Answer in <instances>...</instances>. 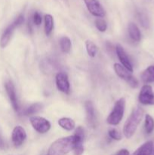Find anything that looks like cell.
Wrapping results in <instances>:
<instances>
[{"mask_svg":"<svg viewBox=\"0 0 154 155\" xmlns=\"http://www.w3.org/2000/svg\"><path fill=\"white\" fill-rule=\"evenodd\" d=\"M75 144V139L74 136L60 138L51 144L47 155H66L71 151H73Z\"/></svg>","mask_w":154,"mask_h":155,"instance_id":"cell-1","label":"cell"},{"mask_svg":"<svg viewBox=\"0 0 154 155\" xmlns=\"http://www.w3.org/2000/svg\"><path fill=\"white\" fill-rule=\"evenodd\" d=\"M143 117V110L141 107H137L133 110L123 127L124 136L127 139H130L131 137H132L133 135L137 130V127L140 124Z\"/></svg>","mask_w":154,"mask_h":155,"instance_id":"cell-2","label":"cell"},{"mask_svg":"<svg viewBox=\"0 0 154 155\" xmlns=\"http://www.w3.org/2000/svg\"><path fill=\"white\" fill-rule=\"evenodd\" d=\"M125 107V101L123 98H120L115 103L113 110L107 119V124L112 126L118 125L122 120Z\"/></svg>","mask_w":154,"mask_h":155,"instance_id":"cell-3","label":"cell"},{"mask_svg":"<svg viewBox=\"0 0 154 155\" xmlns=\"http://www.w3.org/2000/svg\"><path fill=\"white\" fill-rule=\"evenodd\" d=\"M24 22V15H20L19 16L15 19V21H14L12 24H11L10 25H9L8 27L5 30V31L3 32L2 35L1 39H0V47H1V48H4L8 45L9 42H10L11 39L12 35H13L15 29H16L18 27H19L20 25H21Z\"/></svg>","mask_w":154,"mask_h":155,"instance_id":"cell-4","label":"cell"},{"mask_svg":"<svg viewBox=\"0 0 154 155\" xmlns=\"http://www.w3.org/2000/svg\"><path fill=\"white\" fill-rule=\"evenodd\" d=\"M114 71L119 77L124 80L128 83V84L133 89L138 87V81L137 79L132 76L129 71L124 68L122 65L116 63L114 64Z\"/></svg>","mask_w":154,"mask_h":155,"instance_id":"cell-5","label":"cell"},{"mask_svg":"<svg viewBox=\"0 0 154 155\" xmlns=\"http://www.w3.org/2000/svg\"><path fill=\"white\" fill-rule=\"evenodd\" d=\"M30 121L33 129L38 133H46L51 129V124L45 118L39 116H33L30 118Z\"/></svg>","mask_w":154,"mask_h":155,"instance_id":"cell-6","label":"cell"},{"mask_svg":"<svg viewBox=\"0 0 154 155\" xmlns=\"http://www.w3.org/2000/svg\"><path fill=\"white\" fill-rule=\"evenodd\" d=\"M84 2L88 12L93 16L101 18L106 15L105 10L98 0H84Z\"/></svg>","mask_w":154,"mask_h":155,"instance_id":"cell-7","label":"cell"},{"mask_svg":"<svg viewBox=\"0 0 154 155\" xmlns=\"http://www.w3.org/2000/svg\"><path fill=\"white\" fill-rule=\"evenodd\" d=\"M153 97L154 92H152L151 86L144 85V86H142L138 96V100L141 104H144V105L152 104Z\"/></svg>","mask_w":154,"mask_h":155,"instance_id":"cell-8","label":"cell"},{"mask_svg":"<svg viewBox=\"0 0 154 155\" xmlns=\"http://www.w3.org/2000/svg\"><path fill=\"white\" fill-rule=\"evenodd\" d=\"M56 86L57 89L65 94H69L70 92V86H69L68 77L64 73L60 72L57 74L55 77Z\"/></svg>","mask_w":154,"mask_h":155,"instance_id":"cell-9","label":"cell"},{"mask_svg":"<svg viewBox=\"0 0 154 155\" xmlns=\"http://www.w3.org/2000/svg\"><path fill=\"white\" fill-rule=\"evenodd\" d=\"M27 139V133L25 130L21 126H17L12 131L11 139L14 145L17 148L21 146Z\"/></svg>","mask_w":154,"mask_h":155,"instance_id":"cell-10","label":"cell"},{"mask_svg":"<svg viewBox=\"0 0 154 155\" xmlns=\"http://www.w3.org/2000/svg\"><path fill=\"white\" fill-rule=\"evenodd\" d=\"M75 139V144L74 147V155H82L84 152L83 140H84V130L81 127H77L73 135Z\"/></svg>","mask_w":154,"mask_h":155,"instance_id":"cell-11","label":"cell"},{"mask_svg":"<svg viewBox=\"0 0 154 155\" xmlns=\"http://www.w3.org/2000/svg\"><path fill=\"white\" fill-rule=\"evenodd\" d=\"M5 87L6 92H7L8 95V98L10 99L14 110L15 111H18L19 110V104H18L16 91H15V87L14 86L13 83L11 81H10V80L7 81L5 83Z\"/></svg>","mask_w":154,"mask_h":155,"instance_id":"cell-12","label":"cell"},{"mask_svg":"<svg viewBox=\"0 0 154 155\" xmlns=\"http://www.w3.org/2000/svg\"><path fill=\"white\" fill-rule=\"evenodd\" d=\"M116 54H117L120 62L122 63V66H123L124 68H126V69L128 70V71H129L130 72H132L133 71L132 64H131V61H130L129 60V58L128 57L126 52L125 51L124 48H122V45L118 44L116 47Z\"/></svg>","mask_w":154,"mask_h":155,"instance_id":"cell-13","label":"cell"},{"mask_svg":"<svg viewBox=\"0 0 154 155\" xmlns=\"http://www.w3.org/2000/svg\"><path fill=\"white\" fill-rule=\"evenodd\" d=\"M86 111V119H87L88 125L91 128L95 127V122H96V117H95V107L91 101H88L85 104Z\"/></svg>","mask_w":154,"mask_h":155,"instance_id":"cell-14","label":"cell"},{"mask_svg":"<svg viewBox=\"0 0 154 155\" xmlns=\"http://www.w3.org/2000/svg\"><path fill=\"white\" fill-rule=\"evenodd\" d=\"M153 151V142L148 141L139 147L132 155H152Z\"/></svg>","mask_w":154,"mask_h":155,"instance_id":"cell-15","label":"cell"},{"mask_svg":"<svg viewBox=\"0 0 154 155\" xmlns=\"http://www.w3.org/2000/svg\"><path fill=\"white\" fill-rule=\"evenodd\" d=\"M128 31L129 36L132 40L135 42H139L141 39V33L140 30L134 23H130L128 27Z\"/></svg>","mask_w":154,"mask_h":155,"instance_id":"cell-16","label":"cell"},{"mask_svg":"<svg viewBox=\"0 0 154 155\" xmlns=\"http://www.w3.org/2000/svg\"><path fill=\"white\" fill-rule=\"evenodd\" d=\"M141 80L145 83H150L154 82V65L149 66L141 74Z\"/></svg>","mask_w":154,"mask_h":155,"instance_id":"cell-17","label":"cell"},{"mask_svg":"<svg viewBox=\"0 0 154 155\" xmlns=\"http://www.w3.org/2000/svg\"><path fill=\"white\" fill-rule=\"evenodd\" d=\"M58 124L61 128L67 131H71L75 127V124L73 120L69 117L60 118L58 120Z\"/></svg>","mask_w":154,"mask_h":155,"instance_id":"cell-18","label":"cell"},{"mask_svg":"<svg viewBox=\"0 0 154 155\" xmlns=\"http://www.w3.org/2000/svg\"><path fill=\"white\" fill-rule=\"evenodd\" d=\"M44 21H45V33L47 36H49L54 29V18L51 15H45Z\"/></svg>","mask_w":154,"mask_h":155,"instance_id":"cell-19","label":"cell"},{"mask_svg":"<svg viewBox=\"0 0 154 155\" xmlns=\"http://www.w3.org/2000/svg\"><path fill=\"white\" fill-rule=\"evenodd\" d=\"M42 107H43V105L41 103H35V104H31L27 108H26L23 111V114L25 115V116H30V115L35 114L38 113L39 110H42Z\"/></svg>","mask_w":154,"mask_h":155,"instance_id":"cell-20","label":"cell"},{"mask_svg":"<svg viewBox=\"0 0 154 155\" xmlns=\"http://www.w3.org/2000/svg\"><path fill=\"white\" fill-rule=\"evenodd\" d=\"M71 40L67 36H63L60 39V47L63 53H69L71 49Z\"/></svg>","mask_w":154,"mask_h":155,"instance_id":"cell-21","label":"cell"},{"mask_svg":"<svg viewBox=\"0 0 154 155\" xmlns=\"http://www.w3.org/2000/svg\"><path fill=\"white\" fill-rule=\"evenodd\" d=\"M144 130L147 134H150L154 130V120L149 114H146L145 116Z\"/></svg>","mask_w":154,"mask_h":155,"instance_id":"cell-22","label":"cell"},{"mask_svg":"<svg viewBox=\"0 0 154 155\" xmlns=\"http://www.w3.org/2000/svg\"><path fill=\"white\" fill-rule=\"evenodd\" d=\"M85 46L88 54L90 57L95 58L97 54V51H98V48H97L96 45L92 41L87 40L85 42Z\"/></svg>","mask_w":154,"mask_h":155,"instance_id":"cell-23","label":"cell"},{"mask_svg":"<svg viewBox=\"0 0 154 155\" xmlns=\"http://www.w3.org/2000/svg\"><path fill=\"white\" fill-rule=\"evenodd\" d=\"M95 27L100 32H105L107 29V24L105 20L102 18H98L95 20Z\"/></svg>","mask_w":154,"mask_h":155,"instance_id":"cell-24","label":"cell"},{"mask_svg":"<svg viewBox=\"0 0 154 155\" xmlns=\"http://www.w3.org/2000/svg\"><path fill=\"white\" fill-rule=\"evenodd\" d=\"M138 19L140 24L144 28H148V27H149V19H148V17L146 14L143 13V12L138 13Z\"/></svg>","mask_w":154,"mask_h":155,"instance_id":"cell-25","label":"cell"},{"mask_svg":"<svg viewBox=\"0 0 154 155\" xmlns=\"http://www.w3.org/2000/svg\"><path fill=\"white\" fill-rule=\"evenodd\" d=\"M109 136H110L111 139H114V140L119 141L122 139V136L119 133V132L118 130H116V129H111V130H109L108 132Z\"/></svg>","mask_w":154,"mask_h":155,"instance_id":"cell-26","label":"cell"},{"mask_svg":"<svg viewBox=\"0 0 154 155\" xmlns=\"http://www.w3.org/2000/svg\"><path fill=\"white\" fill-rule=\"evenodd\" d=\"M33 21L34 24L36 25L39 26L42 24V16H41L39 12H36L34 14H33Z\"/></svg>","mask_w":154,"mask_h":155,"instance_id":"cell-27","label":"cell"},{"mask_svg":"<svg viewBox=\"0 0 154 155\" xmlns=\"http://www.w3.org/2000/svg\"><path fill=\"white\" fill-rule=\"evenodd\" d=\"M116 155H129V151L126 149H122L118 151Z\"/></svg>","mask_w":154,"mask_h":155,"instance_id":"cell-28","label":"cell"},{"mask_svg":"<svg viewBox=\"0 0 154 155\" xmlns=\"http://www.w3.org/2000/svg\"><path fill=\"white\" fill-rule=\"evenodd\" d=\"M5 146V145L4 140H3L2 137L0 135V149H4Z\"/></svg>","mask_w":154,"mask_h":155,"instance_id":"cell-29","label":"cell"},{"mask_svg":"<svg viewBox=\"0 0 154 155\" xmlns=\"http://www.w3.org/2000/svg\"><path fill=\"white\" fill-rule=\"evenodd\" d=\"M152 104H154V97H153V101H152Z\"/></svg>","mask_w":154,"mask_h":155,"instance_id":"cell-30","label":"cell"}]
</instances>
